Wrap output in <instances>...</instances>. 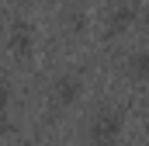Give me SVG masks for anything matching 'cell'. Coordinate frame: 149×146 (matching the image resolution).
Wrapping results in <instances>:
<instances>
[{
    "mask_svg": "<svg viewBox=\"0 0 149 146\" xmlns=\"http://www.w3.org/2000/svg\"><path fill=\"white\" fill-rule=\"evenodd\" d=\"M31 42H35V32H31V25H28V21L10 25V45H14V52H17V56H28Z\"/></svg>",
    "mask_w": 149,
    "mask_h": 146,
    "instance_id": "obj_3",
    "label": "cell"
},
{
    "mask_svg": "<svg viewBox=\"0 0 149 146\" xmlns=\"http://www.w3.org/2000/svg\"><path fill=\"white\" fill-rule=\"evenodd\" d=\"M80 94H83V80H80L76 73H66V77H59V80L52 84V101H56V105H73Z\"/></svg>",
    "mask_w": 149,
    "mask_h": 146,
    "instance_id": "obj_2",
    "label": "cell"
},
{
    "mask_svg": "<svg viewBox=\"0 0 149 146\" xmlns=\"http://www.w3.org/2000/svg\"><path fill=\"white\" fill-rule=\"evenodd\" d=\"M128 25H132V7H128V4L114 7L111 14H108V35H118V32H125Z\"/></svg>",
    "mask_w": 149,
    "mask_h": 146,
    "instance_id": "obj_4",
    "label": "cell"
},
{
    "mask_svg": "<svg viewBox=\"0 0 149 146\" xmlns=\"http://www.w3.org/2000/svg\"><path fill=\"white\" fill-rule=\"evenodd\" d=\"M128 70L135 77H149V49H139L132 59H128Z\"/></svg>",
    "mask_w": 149,
    "mask_h": 146,
    "instance_id": "obj_5",
    "label": "cell"
},
{
    "mask_svg": "<svg viewBox=\"0 0 149 146\" xmlns=\"http://www.w3.org/2000/svg\"><path fill=\"white\" fill-rule=\"evenodd\" d=\"M90 146H118L121 139V115L118 111H101L90 125Z\"/></svg>",
    "mask_w": 149,
    "mask_h": 146,
    "instance_id": "obj_1",
    "label": "cell"
}]
</instances>
